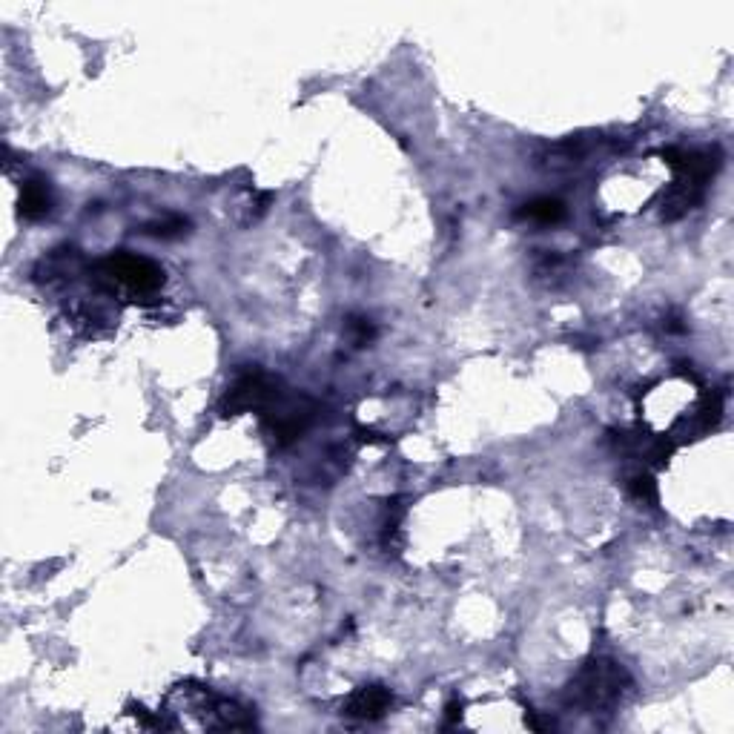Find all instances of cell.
Listing matches in <instances>:
<instances>
[{
	"label": "cell",
	"mask_w": 734,
	"mask_h": 734,
	"mask_svg": "<svg viewBox=\"0 0 734 734\" xmlns=\"http://www.w3.org/2000/svg\"><path fill=\"white\" fill-rule=\"evenodd\" d=\"M628 689H631V677L617 660L591 657L583 669L577 671V677L568 683L565 703L571 709H580V712L588 714L608 712L623 700Z\"/></svg>",
	"instance_id": "obj_1"
},
{
	"label": "cell",
	"mask_w": 734,
	"mask_h": 734,
	"mask_svg": "<svg viewBox=\"0 0 734 734\" xmlns=\"http://www.w3.org/2000/svg\"><path fill=\"white\" fill-rule=\"evenodd\" d=\"M98 281L107 287H127L135 296H152L164 287V270L144 256L115 250L98 261Z\"/></svg>",
	"instance_id": "obj_2"
},
{
	"label": "cell",
	"mask_w": 734,
	"mask_h": 734,
	"mask_svg": "<svg viewBox=\"0 0 734 734\" xmlns=\"http://www.w3.org/2000/svg\"><path fill=\"white\" fill-rule=\"evenodd\" d=\"M284 396L279 379L264 373L261 367H247L236 376V382L227 388L221 399V413L224 416H241V413H264L270 411Z\"/></svg>",
	"instance_id": "obj_3"
},
{
	"label": "cell",
	"mask_w": 734,
	"mask_h": 734,
	"mask_svg": "<svg viewBox=\"0 0 734 734\" xmlns=\"http://www.w3.org/2000/svg\"><path fill=\"white\" fill-rule=\"evenodd\" d=\"M313 413H316V405L307 396H299V399L281 396L279 402L264 413V425L273 436V442L279 448H287L307 431V425L313 422Z\"/></svg>",
	"instance_id": "obj_4"
},
{
	"label": "cell",
	"mask_w": 734,
	"mask_h": 734,
	"mask_svg": "<svg viewBox=\"0 0 734 734\" xmlns=\"http://www.w3.org/2000/svg\"><path fill=\"white\" fill-rule=\"evenodd\" d=\"M703 193H706V184L686 178V175H677V181L660 198V213L666 221H677L703 201Z\"/></svg>",
	"instance_id": "obj_5"
},
{
	"label": "cell",
	"mask_w": 734,
	"mask_h": 734,
	"mask_svg": "<svg viewBox=\"0 0 734 734\" xmlns=\"http://www.w3.org/2000/svg\"><path fill=\"white\" fill-rule=\"evenodd\" d=\"M390 703H393V697L385 686H362L347 697L342 714L356 717V720H379V717H385Z\"/></svg>",
	"instance_id": "obj_6"
},
{
	"label": "cell",
	"mask_w": 734,
	"mask_h": 734,
	"mask_svg": "<svg viewBox=\"0 0 734 734\" xmlns=\"http://www.w3.org/2000/svg\"><path fill=\"white\" fill-rule=\"evenodd\" d=\"M18 210L26 221H41L44 216H49L52 210V190L49 184L41 181V178H32L21 187V195H18Z\"/></svg>",
	"instance_id": "obj_7"
},
{
	"label": "cell",
	"mask_w": 734,
	"mask_h": 734,
	"mask_svg": "<svg viewBox=\"0 0 734 734\" xmlns=\"http://www.w3.org/2000/svg\"><path fill=\"white\" fill-rule=\"evenodd\" d=\"M517 218L534 221V224H560L565 218V204L560 198H534L528 204H522L517 210Z\"/></svg>",
	"instance_id": "obj_8"
},
{
	"label": "cell",
	"mask_w": 734,
	"mask_h": 734,
	"mask_svg": "<svg viewBox=\"0 0 734 734\" xmlns=\"http://www.w3.org/2000/svg\"><path fill=\"white\" fill-rule=\"evenodd\" d=\"M720 416H723V399H720L717 393H714V396H706V399L700 402L697 413L691 416V431L694 433L712 431L714 425L720 422Z\"/></svg>",
	"instance_id": "obj_9"
},
{
	"label": "cell",
	"mask_w": 734,
	"mask_h": 734,
	"mask_svg": "<svg viewBox=\"0 0 734 734\" xmlns=\"http://www.w3.org/2000/svg\"><path fill=\"white\" fill-rule=\"evenodd\" d=\"M628 494L631 499H637V502H643V505H657L660 502V494H657V482H654V476L651 474H634L628 479Z\"/></svg>",
	"instance_id": "obj_10"
},
{
	"label": "cell",
	"mask_w": 734,
	"mask_h": 734,
	"mask_svg": "<svg viewBox=\"0 0 734 734\" xmlns=\"http://www.w3.org/2000/svg\"><path fill=\"white\" fill-rule=\"evenodd\" d=\"M187 227H190V221L181 216H170V218H161V221H155V224H147V236H155V238H164V241H170V238H181L187 233Z\"/></svg>",
	"instance_id": "obj_11"
},
{
	"label": "cell",
	"mask_w": 734,
	"mask_h": 734,
	"mask_svg": "<svg viewBox=\"0 0 734 734\" xmlns=\"http://www.w3.org/2000/svg\"><path fill=\"white\" fill-rule=\"evenodd\" d=\"M347 333H350L353 345L365 347L367 342H373V336H376V327L370 324V319L353 316V319H347Z\"/></svg>",
	"instance_id": "obj_12"
}]
</instances>
